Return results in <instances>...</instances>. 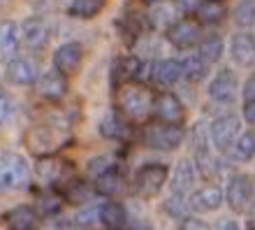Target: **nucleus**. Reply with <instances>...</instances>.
<instances>
[{
  "label": "nucleus",
  "instance_id": "f257e3e1",
  "mask_svg": "<svg viewBox=\"0 0 255 230\" xmlns=\"http://www.w3.org/2000/svg\"><path fill=\"white\" fill-rule=\"evenodd\" d=\"M119 109L128 121H146L153 112V95L146 86L126 81L119 88Z\"/></svg>",
  "mask_w": 255,
  "mask_h": 230
},
{
  "label": "nucleus",
  "instance_id": "f03ea898",
  "mask_svg": "<svg viewBox=\"0 0 255 230\" xmlns=\"http://www.w3.org/2000/svg\"><path fill=\"white\" fill-rule=\"evenodd\" d=\"M70 142V135H67L65 128H58V126H33V128L26 133V147L30 154H35L37 158H44V156H56L58 151Z\"/></svg>",
  "mask_w": 255,
  "mask_h": 230
},
{
  "label": "nucleus",
  "instance_id": "7ed1b4c3",
  "mask_svg": "<svg viewBox=\"0 0 255 230\" xmlns=\"http://www.w3.org/2000/svg\"><path fill=\"white\" fill-rule=\"evenodd\" d=\"M30 165L16 151L0 154V191H23L30 184Z\"/></svg>",
  "mask_w": 255,
  "mask_h": 230
},
{
  "label": "nucleus",
  "instance_id": "20e7f679",
  "mask_svg": "<svg viewBox=\"0 0 255 230\" xmlns=\"http://www.w3.org/2000/svg\"><path fill=\"white\" fill-rule=\"evenodd\" d=\"M183 133L181 126H174V123H162V121H155V123H148L144 128V144L148 149H155V151H174L176 147H181Z\"/></svg>",
  "mask_w": 255,
  "mask_h": 230
},
{
  "label": "nucleus",
  "instance_id": "39448f33",
  "mask_svg": "<svg viewBox=\"0 0 255 230\" xmlns=\"http://www.w3.org/2000/svg\"><path fill=\"white\" fill-rule=\"evenodd\" d=\"M169 177V170L167 165H162V163H146V165H141L137 170V175H134V189L139 193L141 198H155L158 193L162 191L165 182H167Z\"/></svg>",
  "mask_w": 255,
  "mask_h": 230
},
{
  "label": "nucleus",
  "instance_id": "423d86ee",
  "mask_svg": "<svg viewBox=\"0 0 255 230\" xmlns=\"http://www.w3.org/2000/svg\"><path fill=\"white\" fill-rule=\"evenodd\" d=\"M242 133V126H239V116L235 114H225L218 116L211 126H209V140L218 151H230L232 144L237 142V137Z\"/></svg>",
  "mask_w": 255,
  "mask_h": 230
},
{
  "label": "nucleus",
  "instance_id": "0eeeda50",
  "mask_svg": "<svg viewBox=\"0 0 255 230\" xmlns=\"http://www.w3.org/2000/svg\"><path fill=\"white\" fill-rule=\"evenodd\" d=\"M165 37L172 47L176 49H188L195 47L202 37V28L197 19H174L165 30Z\"/></svg>",
  "mask_w": 255,
  "mask_h": 230
},
{
  "label": "nucleus",
  "instance_id": "6e6552de",
  "mask_svg": "<svg viewBox=\"0 0 255 230\" xmlns=\"http://www.w3.org/2000/svg\"><path fill=\"white\" fill-rule=\"evenodd\" d=\"M253 182H251L249 175H235L228 182V189H225V200H228L230 210L232 212H246L253 203Z\"/></svg>",
  "mask_w": 255,
  "mask_h": 230
},
{
  "label": "nucleus",
  "instance_id": "1a4fd4ad",
  "mask_svg": "<svg viewBox=\"0 0 255 230\" xmlns=\"http://www.w3.org/2000/svg\"><path fill=\"white\" fill-rule=\"evenodd\" d=\"M237 88H239V81H237L235 70L225 68L209 84V98H211L216 105H230V102L237 98Z\"/></svg>",
  "mask_w": 255,
  "mask_h": 230
},
{
  "label": "nucleus",
  "instance_id": "9d476101",
  "mask_svg": "<svg viewBox=\"0 0 255 230\" xmlns=\"http://www.w3.org/2000/svg\"><path fill=\"white\" fill-rule=\"evenodd\" d=\"M21 40L26 42L28 49L42 51L51 40V26L42 16H30L21 23Z\"/></svg>",
  "mask_w": 255,
  "mask_h": 230
},
{
  "label": "nucleus",
  "instance_id": "9b49d317",
  "mask_svg": "<svg viewBox=\"0 0 255 230\" xmlns=\"http://www.w3.org/2000/svg\"><path fill=\"white\" fill-rule=\"evenodd\" d=\"M37 72H40L37 63L33 58H28V56H14L12 61L7 63V70H5L7 81L14 84V86H30V84H35L37 81Z\"/></svg>",
  "mask_w": 255,
  "mask_h": 230
},
{
  "label": "nucleus",
  "instance_id": "f8f14e48",
  "mask_svg": "<svg viewBox=\"0 0 255 230\" xmlns=\"http://www.w3.org/2000/svg\"><path fill=\"white\" fill-rule=\"evenodd\" d=\"M153 114L158 121L162 123H174L181 126L186 119V109H183L181 100L172 93H160L158 98H153Z\"/></svg>",
  "mask_w": 255,
  "mask_h": 230
},
{
  "label": "nucleus",
  "instance_id": "ddd939ff",
  "mask_svg": "<svg viewBox=\"0 0 255 230\" xmlns=\"http://www.w3.org/2000/svg\"><path fill=\"white\" fill-rule=\"evenodd\" d=\"M223 203H225V191L221 186H216V184L202 186L195 193H190L188 198L190 212H216Z\"/></svg>",
  "mask_w": 255,
  "mask_h": 230
},
{
  "label": "nucleus",
  "instance_id": "4468645a",
  "mask_svg": "<svg viewBox=\"0 0 255 230\" xmlns=\"http://www.w3.org/2000/svg\"><path fill=\"white\" fill-rule=\"evenodd\" d=\"M197 172L200 170L195 168V163L190 158H183V161L176 163L174 172L169 177V191L176 193V196H188L193 191L195 182H197Z\"/></svg>",
  "mask_w": 255,
  "mask_h": 230
},
{
  "label": "nucleus",
  "instance_id": "2eb2a0df",
  "mask_svg": "<svg viewBox=\"0 0 255 230\" xmlns=\"http://www.w3.org/2000/svg\"><path fill=\"white\" fill-rule=\"evenodd\" d=\"M2 224H5L7 230H37L40 214L30 205H16V207L5 212Z\"/></svg>",
  "mask_w": 255,
  "mask_h": 230
},
{
  "label": "nucleus",
  "instance_id": "dca6fc26",
  "mask_svg": "<svg viewBox=\"0 0 255 230\" xmlns=\"http://www.w3.org/2000/svg\"><path fill=\"white\" fill-rule=\"evenodd\" d=\"M84 61V49H81L79 42H65L56 49L54 54V68L61 70L63 75H72L77 72Z\"/></svg>",
  "mask_w": 255,
  "mask_h": 230
},
{
  "label": "nucleus",
  "instance_id": "f3484780",
  "mask_svg": "<svg viewBox=\"0 0 255 230\" xmlns=\"http://www.w3.org/2000/svg\"><path fill=\"white\" fill-rule=\"evenodd\" d=\"M37 88H40V95L42 98H47L49 102H58L65 98L67 93V79L65 75H63L61 70H49V72H44V75L40 77V81H37Z\"/></svg>",
  "mask_w": 255,
  "mask_h": 230
},
{
  "label": "nucleus",
  "instance_id": "a211bd4d",
  "mask_svg": "<svg viewBox=\"0 0 255 230\" xmlns=\"http://www.w3.org/2000/svg\"><path fill=\"white\" fill-rule=\"evenodd\" d=\"M230 51H232V58L239 65H253L255 63V35L249 30H239V33L232 35V42H230Z\"/></svg>",
  "mask_w": 255,
  "mask_h": 230
},
{
  "label": "nucleus",
  "instance_id": "6ab92c4d",
  "mask_svg": "<svg viewBox=\"0 0 255 230\" xmlns=\"http://www.w3.org/2000/svg\"><path fill=\"white\" fill-rule=\"evenodd\" d=\"M181 77H183L181 61H174V58H160L151 68V79L162 88H169V86H174V84H179Z\"/></svg>",
  "mask_w": 255,
  "mask_h": 230
},
{
  "label": "nucleus",
  "instance_id": "aec40b11",
  "mask_svg": "<svg viewBox=\"0 0 255 230\" xmlns=\"http://www.w3.org/2000/svg\"><path fill=\"white\" fill-rule=\"evenodd\" d=\"M93 189L105 198H116L126 191V177L121 175V170L116 168V165H112V168H107L105 172H100V175L95 177Z\"/></svg>",
  "mask_w": 255,
  "mask_h": 230
},
{
  "label": "nucleus",
  "instance_id": "412c9836",
  "mask_svg": "<svg viewBox=\"0 0 255 230\" xmlns=\"http://www.w3.org/2000/svg\"><path fill=\"white\" fill-rule=\"evenodd\" d=\"M63 175H65V163L58 161L56 156H44V158H40L37 161V182L42 184V186H47V189H54L56 184L63 179Z\"/></svg>",
  "mask_w": 255,
  "mask_h": 230
},
{
  "label": "nucleus",
  "instance_id": "4be33fe9",
  "mask_svg": "<svg viewBox=\"0 0 255 230\" xmlns=\"http://www.w3.org/2000/svg\"><path fill=\"white\" fill-rule=\"evenodd\" d=\"M128 210L123 207L121 203H116V200H105L100 205V224L105 226L107 230H121L128 226Z\"/></svg>",
  "mask_w": 255,
  "mask_h": 230
},
{
  "label": "nucleus",
  "instance_id": "5701e85b",
  "mask_svg": "<svg viewBox=\"0 0 255 230\" xmlns=\"http://www.w3.org/2000/svg\"><path fill=\"white\" fill-rule=\"evenodd\" d=\"M19 49V30L12 21H0V63H9Z\"/></svg>",
  "mask_w": 255,
  "mask_h": 230
},
{
  "label": "nucleus",
  "instance_id": "b1692460",
  "mask_svg": "<svg viewBox=\"0 0 255 230\" xmlns=\"http://www.w3.org/2000/svg\"><path fill=\"white\" fill-rule=\"evenodd\" d=\"M225 14H228V7L223 5L221 0H202L197 2L195 7V16L200 23L204 26H216V23H221L225 19Z\"/></svg>",
  "mask_w": 255,
  "mask_h": 230
},
{
  "label": "nucleus",
  "instance_id": "393cba45",
  "mask_svg": "<svg viewBox=\"0 0 255 230\" xmlns=\"http://www.w3.org/2000/svg\"><path fill=\"white\" fill-rule=\"evenodd\" d=\"M181 72H183V79L186 81H190V84H200L209 72V63L204 61L200 54L183 56L181 58Z\"/></svg>",
  "mask_w": 255,
  "mask_h": 230
},
{
  "label": "nucleus",
  "instance_id": "a878e982",
  "mask_svg": "<svg viewBox=\"0 0 255 230\" xmlns=\"http://www.w3.org/2000/svg\"><path fill=\"white\" fill-rule=\"evenodd\" d=\"M230 154H232V161H237V163L253 161L255 158V130H244V133H239V137H237V142L232 144Z\"/></svg>",
  "mask_w": 255,
  "mask_h": 230
},
{
  "label": "nucleus",
  "instance_id": "bb28decb",
  "mask_svg": "<svg viewBox=\"0 0 255 230\" xmlns=\"http://www.w3.org/2000/svg\"><path fill=\"white\" fill-rule=\"evenodd\" d=\"M139 68L141 61L134 58V56H126V58H119L114 63V84H126V81H132L139 77Z\"/></svg>",
  "mask_w": 255,
  "mask_h": 230
},
{
  "label": "nucleus",
  "instance_id": "cd10ccee",
  "mask_svg": "<svg viewBox=\"0 0 255 230\" xmlns=\"http://www.w3.org/2000/svg\"><path fill=\"white\" fill-rule=\"evenodd\" d=\"M107 0H72V5L67 7V14L74 19H95L105 9Z\"/></svg>",
  "mask_w": 255,
  "mask_h": 230
},
{
  "label": "nucleus",
  "instance_id": "c85d7f7f",
  "mask_svg": "<svg viewBox=\"0 0 255 230\" xmlns=\"http://www.w3.org/2000/svg\"><path fill=\"white\" fill-rule=\"evenodd\" d=\"M100 133H102V137H107V140H126L128 133H130V126H128V121L121 119V116L109 114L102 119Z\"/></svg>",
  "mask_w": 255,
  "mask_h": 230
},
{
  "label": "nucleus",
  "instance_id": "c756f323",
  "mask_svg": "<svg viewBox=\"0 0 255 230\" xmlns=\"http://www.w3.org/2000/svg\"><path fill=\"white\" fill-rule=\"evenodd\" d=\"M35 210H37V214L40 217H58L63 210V196H58V193H54V191H44L40 198H37V205H35Z\"/></svg>",
  "mask_w": 255,
  "mask_h": 230
},
{
  "label": "nucleus",
  "instance_id": "7c9ffc66",
  "mask_svg": "<svg viewBox=\"0 0 255 230\" xmlns=\"http://www.w3.org/2000/svg\"><path fill=\"white\" fill-rule=\"evenodd\" d=\"M200 56L211 65V63L221 61L223 56V37L218 33H211L207 37H200Z\"/></svg>",
  "mask_w": 255,
  "mask_h": 230
},
{
  "label": "nucleus",
  "instance_id": "2f4dec72",
  "mask_svg": "<svg viewBox=\"0 0 255 230\" xmlns=\"http://www.w3.org/2000/svg\"><path fill=\"white\" fill-rule=\"evenodd\" d=\"M63 193H65V196H63V200L74 203V205H86V203H91V198H93L91 186H88L86 182H81V179H72V182L65 186V191H63Z\"/></svg>",
  "mask_w": 255,
  "mask_h": 230
},
{
  "label": "nucleus",
  "instance_id": "473e14b6",
  "mask_svg": "<svg viewBox=\"0 0 255 230\" xmlns=\"http://www.w3.org/2000/svg\"><path fill=\"white\" fill-rule=\"evenodd\" d=\"M162 210H165V214H167V217L183 221V219L188 217V212H190L188 198H186V196H176V193H172V196H169L167 200H165V205H162Z\"/></svg>",
  "mask_w": 255,
  "mask_h": 230
},
{
  "label": "nucleus",
  "instance_id": "72a5a7b5",
  "mask_svg": "<svg viewBox=\"0 0 255 230\" xmlns=\"http://www.w3.org/2000/svg\"><path fill=\"white\" fill-rule=\"evenodd\" d=\"M237 23L244 28H249L255 23V0H244L237 7Z\"/></svg>",
  "mask_w": 255,
  "mask_h": 230
},
{
  "label": "nucleus",
  "instance_id": "f704fd0d",
  "mask_svg": "<svg viewBox=\"0 0 255 230\" xmlns=\"http://www.w3.org/2000/svg\"><path fill=\"white\" fill-rule=\"evenodd\" d=\"M74 221L84 228H91V226L100 224V205H93V207H84V210L77 212Z\"/></svg>",
  "mask_w": 255,
  "mask_h": 230
},
{
  "label": "nucleus",
  "instance_id": "c9c22d12",
  "mask_svg": "<svg viewBox=\"0 0 255 230\" xmlns=\"http://www.w3.org/2000/svg\"><path fill=\"white\" fill-rule=\"evenodd\" d=\"M174 21V7H167V9H162V7H155L153 12H151V23L153 26H169Z\"/></svg>",
  "mask_w": 255,
  "mask_h": 230
},
{
  "label": "nucleus",
  "instance_id": "e433bc0d",
  "mask_svg": "<svg viewBox=\"0 0 255 230\" xmlns=\"http://www.w3.org/2000/svg\"><path fill=\"white\" fill-rule=\"evenodd\" d=\"M112 165H114V163L109 161L107 156H98V158H93V161L88 163V172H91L93 177H98L100 172H105L107 168H112Z\"/></svg>",
  "mask_w": 255,
  "mask_h": 230
},
{
  "label": "nucleus",
  "instance_id": "4c0bfd02",
  "mask_svg": "<svg viewBox=\"0 0 255 230\" xmlns=\"http://www.w3.org/2000/svg\"><path fill=\"white\" fill-rule=\"evenodd\" d=\"M12 116V98L0 91V126H5Z\"/></svg>",
  "mask_w": 255,
  "mask_h": 230
},
{
  "label": "nucleus",
  "instance_id": "58836bf2",
  "mask_svg": "<svg viewBox=\"0 0 255 230\" xmlns=\"http://www.w3.org/2000/svg\"><path fill=\"white\" fill-rule=\"evenodd\" d=\"M181 230H211V226H209L204 219L186 217V219L181 221Z\"/></svg>",
  "mask_w": 255,
  "mask_h": 230
},
{
  "label": "nucleus",
  "instance_id": "ea45409f",
  "mask_svg": "<svg viewBox=\"0 0 255 230\" xmlns=\"http://www.w3.org/2000/svg\"><path fill=\"white\" fill-rule=\"evenodd\" d=\"M244 119H246V123H249V126H253V128H255V100H246V102H244Z\"/></svg>",
  "mask_w": 255,
  "mask_h": 230
},
{
  "label": "nucleus",
  "instance_id": "a19ab883",
  "mask_svg": "<svg viewBox=\"0 0 255 230\" xmlns=\"http://www.w3.org/2000/svg\"><path fill=\"white\" fill-rule=\"evenodd\" d=\"M216 230H242V226H239L237 219H221L218 226H216Z\"/></svg>",
  "mask_w": 255,
  "mask_h": 230
},
{
  "label": "nucleus",
  "instance_id": "79ce46f5",
  "mask_svg": "<svg viewBox=\"0 0 255 230\" xmlns=\"http://www.w3.org/2000/svg\"><path fill=\"white\" fill-rule=\"evenodd\" d=\"M244 100H255V72L249 77L246 86H244Z\"/></svg>",
  "mask_w": 255,
  "mask_h": 230
},
{
  "label": "nucleus",
  "instance_id": "37998d69",
  "mask_svg": "<svg viewBox=\"0 0 255 230\" xmlns=\"http://www.w3.org/2000/svg\"><path fill=\"white\" fill-rule=\"evenodd\" d=\"M61 230H88V228H84V226H79V224H77V221H74V224L65 226V228H61Z\"/></svg>",
  "mask_w": 255,
  "mask_h": 230
},
{
  "label": "nucleus",
  "instance_id": "c03bdc74",
  "mask_svg": "<svg viewBox=\"0 0 255 230\" xmlns=\"http://www.w3.org/2000/svg\"><path fill=\"white\" fill-rule=\"evenodd\" d=\"M144 2H148V5H155V2H160V0H144Z\"/></svg>",
  "mask_w": 255,
  "mask_h": 230
},
{
  "label": "nucleus",
  "instance_id": "a18cd8bd",
  "mask_svg": "<svg viewBox=\"0 0 255 230\" xmlns=\"http://www.w3.org/2000/svg\"><path fill=\"white\" fill-rule=\"evenodd\" d=\"M251 230H255V226H253V228H251Z\"/></svg>",
  "mask_w": 255,
  "mask_h": 230
},
{
  "label": "nucleus",
  "instance_id": "49530a36",
  "mask_svg": "<svg viewBox=\"0 0 255 230\" xmlns=\"http://www.w3.org/2000/svg\"><path fill=\"white\" fill-rule=\"evenodd\" d=\"M0 5H2V0H0Z\"/></svg>",
  "mask_w": 255,
  "mask_h": 230
}]
</instances>
